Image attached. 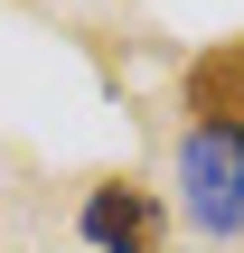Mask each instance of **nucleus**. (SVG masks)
<instances>
[{
  "label": "nucleus",
  "instance_id": "f257e3e1",
  "mask_svg": "<svg viewBox=\"0 0 244 253\" xmlns=\"http://www.w3.org/2000/svg\"><path fill=\"white\" fill-rule=\"evenodd\" d=\"M179 216L216 244L244 235V141L235 131H207V122L179 131Z\"/></svg>",
  "mask_w": 244,
  "mask_h": 253
},
{
  "label": "nucleus",
  "instance_id": "f03ea898",
  "mask_svg": "<svg viewBox=\"0 0 244 253\" xmlns=\"http://www.w3.org/2000/svg\"><path fill=\"white\" fill-rule=\"evenodd\" d=\"M75 235H85L94 253H169V216H160V197H150V188L103 178V188H85Z\"/></svg>",
  "mask_w": 244,
  "mask_h": 253
},
{
  "label": "nucleus",
  "instance_id": "7ed1b4c3",
  "mask_svg": "<svg viewBox=\"0 0 244 253\" xmlns=\"http://www.w3.org/2000/svg\"><path fill=\"white\" fill-rule=\"evenodd\" d=\"M179 84H188V122H207V131H235V141H244V38L197 47Z\"/></svg>",
  "mask_w": 244,
  "mask_h": 253
}]
</instances>
